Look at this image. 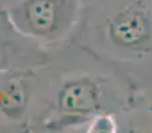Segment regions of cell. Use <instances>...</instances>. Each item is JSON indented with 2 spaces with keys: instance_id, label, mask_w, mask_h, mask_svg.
Wrapping results in <instances>:
<instances>
[{
  "instance_id": "2",
  "label": "cell",
  "mask_w": 152,
  "mask_h": 133,
  "mask_svg": "<svg viewBox=\"0 0 152 133\" xmlns=\"http://www.w3.org/2000/svg\"><path fill=\"white\" fill-rule=\"evenodd\" d=\"M84 0H15L5 8L11 25L23 36L43 44L74 37Z\"/></svg>"
},
{
  "instance_id": "1",
  "label": "cell",
  "mask_w": 152,
  "mask_h": 133,
  "mask_svg": "<svg viewBox=\"0 0 152 133\" xmlns=\"http://www.w3.org/2000/svg\"><path fill=\"white\" fill-rule=\"evenodd\" d=\"M74 39L152 91V0H84Z\"/></svg>"
},
{
  "instance_id": "3",
  "label": "cell",
  "mask_w": 152,
  "mask_h": 133,
  "mask_svg": "<svg viewBox=\"0 0 152 133\" xmlns=\"http://www.w3.org/2000/svg\"><path fill=\"white\" fill-rule=\"evenodd\" d=\"M15 1V0H0V8H7L10 4H12V3Z\"/></svg>"
}]
</instances>
